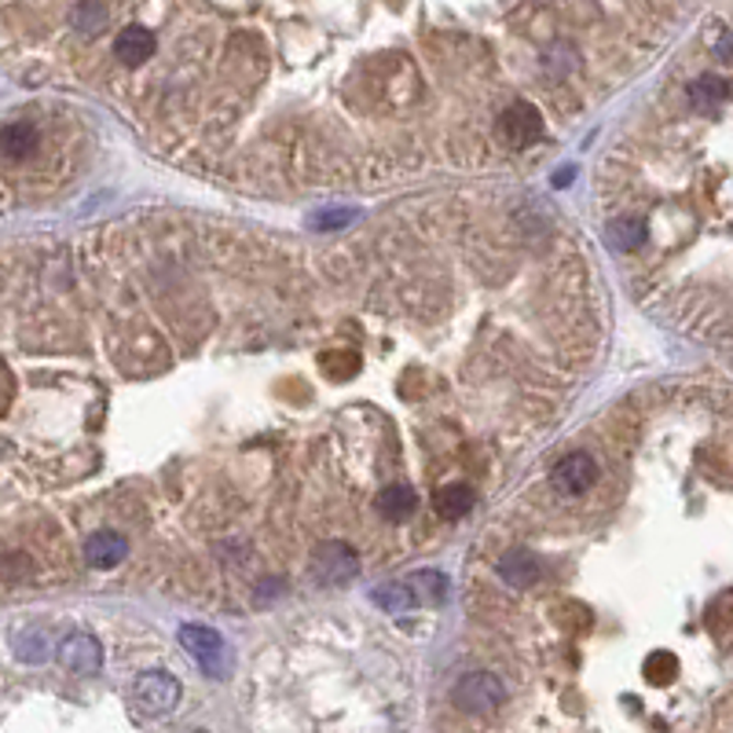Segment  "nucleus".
<instances>
[{"label":"nucleus","instance_id":"obj_7","mask_svg":"<svg viewBox=\"0 0 733 733\" xmlns=\"http://www.w3.org/2000/svg\"><path fill=\"white\" fill-rule=\"evenodd\" d=\"M595 477H598L595 458L584 452L565 455L562 463L554 466V488L562 491V496H584V491L595 485Z\"/></svg>","mask_w":733,"mask_h":733},{"label":"nucleus","instance_id":"obj_19","mask_svg":"<svg viewBox=\"0 0 733 733\" xmlns=\"http://www.w3.org/2000/svg\"><path fill=\"white\" fill-rule=\"evenodd\" d=\"M675 675H678V656H671L667 649L649 653V660H645V678H649L653 686H667Z\"/></svg>","mask_w":733,"mask_h":733},{"label":"nucleus","instance_id":"obj_6","mask_svg":"<svg viewBox=\"0 0 733 733\" xmlns=\"http://www.w3.org/2000/svg\"><path fill=\"white\" fill-rule=\"evenodd\" d=\"M59 660L70 667V671H78V675H96L103 667V649H100V642L92 638V634H85V631H74V634H67V638L59 642Z\"/></svg>","mask_w":733,"mask_h":733},{"label":"nucleus","instance_id":"obj_15","mask_svg":"<svg viewBox=\"0 0 733 733\" xmlns=\"http://www.w3.org/2000/svg\"><path fill=\"white\" fill-rule=\"evenodd\" d=\"M37 147V129L30 122H8L4 125V155L8 158H26Z\"/></svg>","mask_w":733,"mask_h":733},{"label":"nucleus","instance_id":"obj_13","mask_svg":"<svg viewBox=\"0 0 733 733\" xmlns=\"http://www.w3.org/2000/svg\"><path fill=\"white\" fill-rule=\"evenodd\" d=\"M378 513L392 524L408 521L414 513V491L408 485H389L386 491L378 496Z\"/></svg>","mask_w":733,"mask_h":733},{"label":"nucleus","instance_id":"obj_8","mask_svg":"<svg viewBox=\"0 0 733 733\" xmlns=\"http://www.w3.org/2000/svg\"><path fill=\"white\" fill-rule=\"evenodd\" d=\"M125 554H129L125 535H118V532H111V529L92 532L89 540H85V562H89L92 568H114V565H122Z\"/></svg>","mask_w":733,"mask_h":733},{"label":"nucleus","instance_id":"obj_18","mask_svg":"<svg viewBox=\"0 0 733 733\" xmlns=\"http://www.w3.org/2000/svg\"><path fill=\"white\" fill-rule=\"evenodd\" d=\"M375 606L389 609V612H408L419 606V598H414V590L408 584H392V587L375 590Z\"/></svg>","mask_w":733,"mask_h":733},{"label":"nucleus","instance_id":"obj_21","mask_svg":"<svg viewBox=\"0 0 733 733\" xmlns=\"http://www.w3.org/2000/svg\"><path fill=\"white\" fill-rule=\"evenodd\" d=\"M353 221H356V210H326V213H315L309 224L315 232H334V227H348Z\"/></svg>","mask_w":733,"mask_h":733},{"label":"nucleus","instance_id":"obj_14","mask_svg":"<svg viewBox=\"0 0 733 733\" xmlns=\"http://www.w3.org/2000/svg\"><path fill=\"white\" fill-rule=\"evenodd\" d=\"M730 96V85L715 78V74H704L700 81L689 85V100H693L700 111H715V107Z\"/></svg>","mask_w":733,"mask_h":733},{"label":"nucleus","instance_id":"obj_12","mask_svg":"<svg viewBox=\"0 0 733 733\" xmlns=\"http://www.w3.org/2000/svg\"><path fill=\"white\" fill-rule=\"evenodd\" d=\"M433 507H436V513H441L444 521H458V518H466V513L474 510V491H469L466 485H444L433 496Z\"/></svg>","mask_w":733,"mask_h":733},{"label":"nucleus","instance_id":"obj_4","mask_svg":"<svg viewBox=\"0 0 733 733\" xmlns=\"http://www.w3.org/2000/svg\"><path fill=\"white\" fill-rule=\"evenodd\" d=\"M455 700L463 704L466 711H491L499 708L502 700H507V689L491 671H474V675H463V682L455 686Z\"/></svg>","mask_w":733,"mask_h":733},{"label":"nucleus","instance_id":"obj_11","mask_svg":"<svg viewBox=\"0 0 733 733\" xmlns=\"http://www.w3.org/2000/svg\"><path fill=\"white\" fill-rule=\"evenodd\" d=\"M499 579L502 584H510V587H518V590L532 587L535 579H540V562L524 551H513L499 562Z\"/></svg>","mask_w":733,"mask_h":733},{"label":"nucleus","instance_id":"obj_20","mask_svg":"<svg viewBox=\"0 0 733 733\" xmlns=\"http://www.w3.org/2000/svg\"><path fill=\"white\" fill-rule=\"evenodd\" d=\"M320 367L331 378H348V375H356V370H359V359H356V353H326L320 359Z\"/></svg>","mask_w":733,"mask_h":733},{"label":"nucleus","instance_id":"obj_17","mask_svg":"<svg viewBox=\"0 0 733 733\" xmlns=\"http://www.w3.org/2000/svg\"><path fill=\"white\" fill-rule=\"evenodd\" d=\"M645 238V224L634 221V216H620V221L609 224V246L612 249H638Z\"/></svg>","mask_w":733,"mask_h":733},{"label":"nucleus","instance_id":"obj_5","mask_svg":"<svg viewBox=\"0 0 733 733\" xmlns=\"http://www.w3.org/2000/svg\"><path fill=\"white\" fill-rule=\"evenodd\" d=\"M499 133L510 147H529L543 133V118L532 103H513L507 107V114L499 118Z\"/></svg>","mask_w":733,"mask_h":733},{"label":"nucleus","instance_id":"obj_1","mask_svg":"<svg viewBox=\"0 0 733 733\" xmlns=\"http://www.w3.org/2000/svg\"><path fill=\"white\" fill-rule=\"evenodd\" d=\"M180 645L188 649V656L202 667L206 675H213V678L227 675V645L213 628H202V623H184Z\"/></svg>","mask_w":733,"mask_h":733},{"label":"nucleus","instance_id":"obj_16","mask_svg":"<svg viewBox=\"0 0 733 733\" xmlns=\"http://www.w3.org/2000/svg\"><path fill=\"white\" fill-rule=\"evenodd\" d=\"M70 23H74V30H78V34L96 37V34H100V30L107 26V8L100 4V0H81V4L74 8Z\"/></svg>","mask_w":733,"mask_h":733},{"label":"nucleus","instance_id":"obj_10","mask_svg":"<svg viewBox=\"0 0 733 733\" xmlns=\"http://www.w3.org/2000/svg\"><path fill=\"white\" fill-rule=\"evenodd\" d=\"M403 584L414 590L419 606H441V601H447V590H452L447 576L436 573V568H419V573H411Z\"/></svg>","mask_w":733,"mask_h":733},{"label":"nucleus","instance_id":"obj_3","mask_svg":"<svg viewBox=\"0 0 733 733\" xmlns=\"http://www.w3.org/2000/svg\"><path fill=\"white\" fill-rule=\"evenodd\" d=\"M312 576L320 579L323 587H342L345 579L356 576V551L345 543H320L315 546Z\"/></svg>","mask_w":733,"mask_h":733},{"label":"nucleus","instance_id":"obj_9","mask_svg":"<svg viewBox=\"0 0 733 733\" xmlns=\"http://www.w3.org/2000/svg\"><path fill=\"white\" fill-rule=\"evenodd\" d=\"M114 56L125 63V67H144V63L155 56V34L144 26H125L114 41Z\"/></svg>","mask_w":733,"mask_h":733},{"label":"nucleus","instance_id":"obj_2","mask_svg":"<svg viewBox=\"0 0 733 733\" xmlns=\"http://www.w3.org/2000/svg\"><path fill=\"white\" fill-rule=\"evenodd\" d=\"M177 697H180V682L166 671H144L133 682V704H136V711H144L151 719H158L177 708Z\"/></svg>","mask_w":733,"mask_h":733}]
</instances>
